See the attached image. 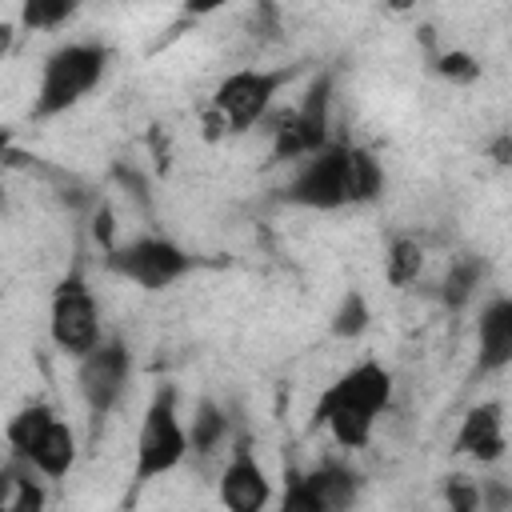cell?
<instances>
[{
  "instance_id": "cell-1",
  "label": "cell",
  "mask_w": 512,
  "mask_h": 512,
  "mask_svg": "<svg viewBox=\"0 0 512 512\" xmlns=\"http://www.w3.org/2000/svg\"><path fill=\"white\" fill-rule=\"evenodd\" d=\"M380 184L384 176L372 152L352 144H324L300 160L296 176L284 184V200L300 208H344L372 200Z\"/></svg>"
},
{
  "instance_id": "cell-2",
  "label": "cell",
  "mask_w": 512,
  "mask_h": 512,
  "mask_svg": "<svg viewBox=\"0 0 512 512\" xmlns=\"http://www.w3.org/2000/svg\"><path fill=\"white\" fill-rule=\"evenodd\" d=\"M388 400H392L388 368L376 360H364L324 388V396L316 400V424H324L340 448H364Z\"/></svg>"
},
{
  "instance_id": "cell-3",
  "label": "cell",
  "mask_w": 512,
  "mask_h": 512,
  "mask_svg": "<svg viewBox=\"0 0 512 512\" xmlns=\"http://www.w3.org/2000/svg\"><path fill=\"white\" fill-rule=\"evenodd\" d=\"M104 68H108V48L104 44H92V40H76V44H64L56 48L48 60H44V72H40V88H36V116H60L68 112L72 104H80L100 80H104Z\"/></svg>"
},
{
  "instance_id": "cell-4",
  "label": "cell",
  "mask_w": 512,
  "mask_h": 512,
  "mask_svg": "<svg viewBox=\"0 0 512 512\" xmlns=\"http://www.w3.org/2000/svg\"><path fill=\"white\" fill-rule=\"evenodd\" d=\"M184 456H188V428L176 412V388H160L148 400L140 432H136V468H132V476H136V484L160 480Z\"/></svg>"
},
{
  "instance_id": "cell-5",
  "label": "cell",
  "mask_w": 512,
  "mask_h": 512,
  "mask_svg": "<svg viewBox=\"0 0 512 512\" xmlns=\"http://www.w3.org/2000/svg\"><path fill=\"white\" fill-rule=\"evenodd\" d=\"M48 336H52V344H56L64 356H72V360L88 356V352L104 340L100 304H96V296L88 292V284H84L76 272L64 276V280L56 284V292H52Z\"/></svg>"
},
{
  "instance_id": "cell-6",
  "label": "cell",
  "mask_w": 512,
  "mask_h": 512,
  "mask_svg": "<svg viewBox=\"0 0 512 512\" xmlns=\"http://www.w3.org/2000/svg\"><path fill=\"white\" fill-rule=\"evenodd\" d=\"M108 268L116 276L140 284L144 292H160L192 268V256L180 244H172L168 236H136L108 252Z\"/></svg>"
},
{
  "instance_id": "cell-7",
  "label": "cell",
  "mask_w": 512,
  "mask_h": 512,
  "mask_svg": "<svg viewBox=\"0 0 512 512\" xmlns=\"http://www.w3.org/2000/svg\"><path fill=\"white\" fill-rule=\"evenodd\" d=\"M288 80V72H268V68H240L232 76H224L212 92V108H216V120L228 128V132H244L252 128L272 96L280 92V84Z\"/></svg>"
},
{
  "instance_id": "cell-8",
  "label": "cell",
  "mask_w": 512,
  "mask_h": 512,
  "mask_svg": "<svg viewBox=\"0 0 512 512\" xmlns=\"http://www.w3.org/2000/svg\"><path fill=\"white\" fill-rule=\"evenodd\" d=\"M128 372H132V360L120 340H100L88 356L76 360V388L92 416H108L116 408V400L124 396Z\"/></svg>"
},
{
  "instance_id": "cell-9",
  "label": "cell",
  "mask_w": 512,
  "mask_h": 512,
  "mask_svg": "<svg viewBox=\"0 0 512 512\" xmlns=\"http://www.w3.org/2000/svg\"><path fill=\"white\" fill-rule=\"evenodd\" d=\"M268 500H272V480L264 464L248 452V444H240L220 472V504L224 512H264Z\"/></svg>"
},
{
  "instance_id": "cell-10",
  "label": "cell",
  "mask_w": 512,
  "mask_h": 512,
  "mask_svg": "<svg viewBox=\"0 0 512 512\" xmlns=\"http://www.w3.org/2000/svg\"><path fill=\"white\" fill-rule=\"evenodd\" d=\"M504 444H508V440H504V408L488 400V404H476V408L464 412L452 452L472 456V460H480V464H492V460L504 456Z\"/></svg>"
},
{
  "instance_id": "cell-11",
  "label": "cell",
  "mask_w": 512,
  "mask_h": 512,
  "mask_svg": "<svg viewBox=\"0 0 512 512\" xmlns=\"http://www.w3.org/2000/svg\"><path fill=\"white\" fill-rule=\"evenodd\" d=\"M324 128H328V80H316L308 100L288 116V128H280V152L312 156L316 148H324Z\"/></svg>"
},
{
  "instance_id": "cell-12",
  "label": "cell",
  "mask_w": 512,
  "mask_h": 512,
  "mask_svg": "<svg viewBox=\"0 0 512 512\" xmlns=\"http://www.w3.org/2000/svg\"><path fill=\"white\" fill-rule=\"evenodd\" d=\"M20 460L32 464L44 480H64L72 472V464H76V432H72V424L64 416H52Z\"/></svg>"
},
{
  "instance_id": "cell-13",
  "label": "cell",
  "mask_w": 512,
  "mask_h": 512,
  "mask_svg": "<svg viewBox=\"0 0 512 512\" xmlns=\"http://www.w3.org/2000/svg\"><path fill=\"white\" fill-rule=\"evenodd\" d=\"M512 360V300L496 296L480 316V368L500 372Z\"/></svg>"
},
{
  "instance_id": "cell-14",
  "label": "cell",
  "mask_w": 512,
  "mask_h": 512,
  "mask_svg": "<svg viewBox=\"0 0 512 512\" xmlns=\"http://www.w3.org/2000/svg\"><path fill=\"white\" fill-rule=\"evenodd\" d=\"M0 512H44V476L16 456L0 464Z\"/></svg>"
},
{
  "instance_id": "cell-15",
  "label": "cell",
  "mask_w": 512,
  "mask_h": 512,
  "mask_svg": "<svg viewBox=\"0 0 512 512\" xmlns=\"http://www.w3.org/2000/svg\"><path fill=\"white\" fill-rule=\"evenodd\" d=\"M304 476H308V484L320 492V500H324L328 512H348V508L356 504L360 476H356L352 468H344L340 460H324V464H316V468L304 472Z\"/></svg>"
},
{
  "instance_id": "cell-16",
  "label": "cell",
  "mask_w": 512,
  "mask_h": 512,
  "mask_svg": "<svg viewBox=\"0 0 512 512\" xmlns=\"http://www.w3.org/2000/svg\"><path fill=\"white\" fill-rule=\"evenodd\" d=\"M224 436H228V416L212 400H200L196 416H192V428H188V452L208 456V452H216L224 444Z\"/></svg>"
},
{
  "instance_id": "cell-17",
  "label": "cell",
  "mask_w": 512,
  "mask_h": 512,
  "mask_svg": "<svg viewBox=\"0 0 512 512\" xmlns=\"http://www.w3.org/2000/svg\"><path fill=\"white\" fill-rule=\"evenodd\" d=\"M480 276H484V264H480V260H472V256L456 260V264L448 268V276H444V288H440L444 304H448V308H464V304L472 300Z\"/></svg>"
},
{
  "instance_id": "cell-18",
  "label": "cell",
  "mask_w": 512,
  "mask_h": 512,
  "mask_svg": "<svg viewBox=\"0 0 512 512\" xmlns=\"http://www.w3.org/2000/svg\"><path fill=\"white\" fill-rule=\"evenodd\" d=\"M420 264H424V252L416 240H392L388 260H384V272L392 284H412L420 276Z\"/></svg>"
},
{
  "instance_id": "cell-19",
  "label": "cell",
  "mask_w": 512,
  "mask_h": 512,
  "mask_svg": "<svg viewBox=\"0 0 512 512\" xmlns=\"http://www.w3.org/2000/svg\"><path fill=\"white\" fill-rule=\"evenodd\" d=\"M72 12H76V4H68V0H32L20 8V24L32 32H44V28L64 24Z\"/></svg>"
},
{
  "instance_id": "cell-20",
  "label": "cell",
  "mask_w": 512,
  "mask_h": 512,
  "mask_svg": "<svg viewBox=\"0 0 512 512\" xmlns=\"http://www.w3.org/2000/svg\"><path fill=\"white\" fill-rule=\"evenodd\" d=\"M368 320H372L368 300H364L360 292H348V296L340 300L336 316H332V332H336V336H360V332L368 328Z\"/></svg>"
},
{
  "instance_id": "cell-21",
  "label": "cell",
  "mask_w": 512,
  "mask_h": 512,
  "mask_svg": "<svg viewBox=\"0 0 512 512\" xmlns=\"http://www.w3.org/2000/svg\"><path fill=\"white\" fill-rule=\"evenodd\" d=\"M280 512H328L320 492L308 484L304 472H292L288 484H284V496H280Z\"/></svg>"
},
{
  "instance_id": "cell-22",
  "label": "cell",
  "mask_w": 512,
  "mask_h": 512,
  "mask_svg": "<svg viewBox=\"0 0 512 512\" xmlns=\"http://www.w3.org/2000/svg\"><path fill=\"white\" fill-rule=\"evenodd\" d=\"M448 508H452V512H476V508H480L476 484H468L464 476H456V480L448 484Z\"/></svg>"
},
{
  "instance_id": "cell-23",
  "label": "cell",
  "mask_w": 512,
  "mask_h": 512,
  "mask_svg": "<svg viewBox=\"0 0 512 512\" xmlns=\"http://www.w3.org/2000/svg\"><path fill=\"white\" fill-rule=\"evenodd\" d=\"M12 40H16V24H8V20H0V60L12 52Z\"/></svg>"
}]
</instances>
